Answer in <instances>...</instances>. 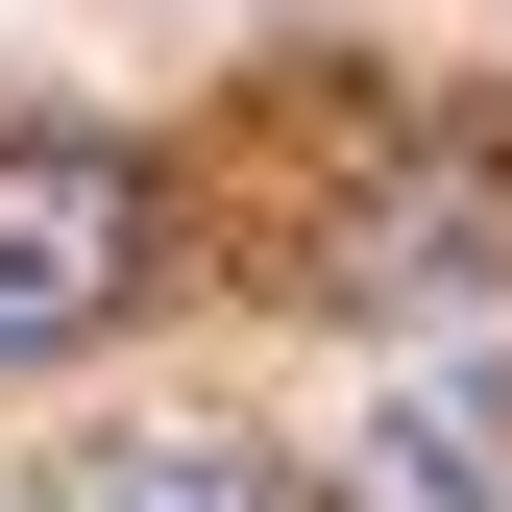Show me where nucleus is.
Segmentation results:
<instances>
[{
  "instance_id": "obj_1",
  "label": "nucleus",
  "mask_w": 512,
  "mask_h": 512,
  "mask_svg": "<svg viewBox=\"0 0 512 512\" xmlns=\"http://www.w3.org/2000/svg\"><path fill=\"white\" fill-rule=\"evenodd\" d=\"M147 171L98 147V122H25V147H0V366H74L122 293H147Z\"/></svg>"
},
{
  "instance_id": "obj_3",
  "label": "nucleus",
  "mask_w": 512,
  "mask_h": 512,
  "mask_svg": "<svg viewBox=\"0 0 512 512\" xmlns=\"http://www.w3.org/2000/svg\"><path fill=\"white\" fill-rule=\"evenodd\" d=\"M342 512H512V366H415L342 415Z\"/></svg>"
},
{
  "instance_id": "obj_4",
  "label": "nucleus",
  "mask_w": 512,
  "mask_h": 512,
  "mask_svg": "<svg viewBox=\"0 0 512 512\" xmlns=\"http://www.w3.org/2000/svg\"><path fill=\"white\" fill-rule=\"evenodd\" d=\"M74 512H293V488L244 464V439H98V464H74Z\"/></svg>"
},
{
  "instance_id": "obj_2",
  "label": "nucleus",
  "mask_w": 512,
  "mask_h": 512,
  "mask_svg": "<svg viewBox=\"0 0 512 512\" xmlns=\"http://www.w3.org/2000/svg\"><path fill=\"white\" fill-rule=\"evenodd\" d=\"M342 293H366V317L512 293V171H488V147H415L391 196H342Z\"/></svg>"
}]
</instances>
